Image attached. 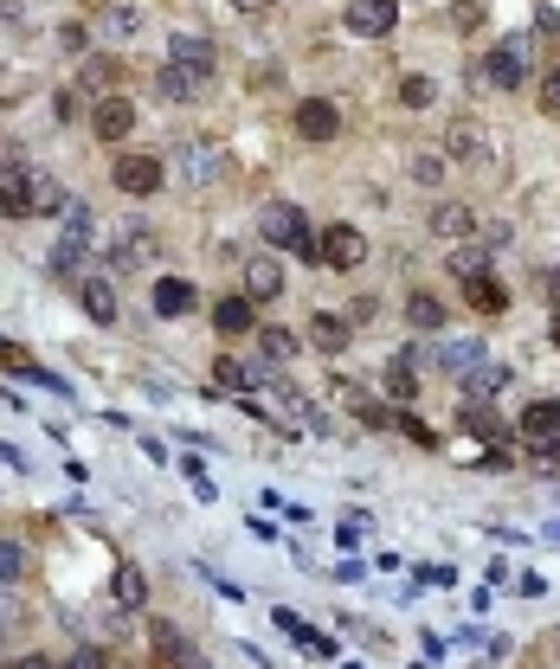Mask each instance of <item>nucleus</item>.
I'll return each instance as SVG.
<instances>
[{
  "label": "nucleus",
  "mask_w": 560,
  "mask_h": 669,
  "mask_svg": "<svg viewBox=\"0 0 560 669\" xmlns=\"http://www.w3.org/2000/svg\"><path fill=\"white\" fill-rule=\"evenodd\" d=\"M258 232H265V245H271V252H296L303 265H309V258H322V232L309 226V212H303L296 200H271L265 212H258Z\"/></svg>",
  "instance_id": "f257e3e1"
},
{
  "label": "nucleus",
  "mask_w": 560,
  "mask_h": 669,
  "mask_svg": "<svg viewBox=\"0 0 560 669\" xmlns=\"http://www.w3.org/2000/svg\"><path fill=\"white\" fill-rule=\"evenodd\" d=\"M155 252H161V239H155V226H142V219H123V226L110 232V265L117 270H148Z\"/></svg>",
  "instance_id": "f03ea898"
},
{
  "label": "nucleus",
  "mask_w": 560,
  "mask_h": 669,
  "mask_svg": "<svg viewBox=\"0 0 560 669\" xmlns=\"http://www.w3.org/2000/svg\"><path fill=\"white\" fill-rule=\"evenodd\" d=\"M110 181L130 194V200H148V194H161V181H168V168L155 161V155H117V168H110Z\"/></svg>",
  "instance_id": "7ed1b4c3"
},
{
  "label": "nucleus",
  "mask_w": 560,
  "mask_h": 669,
  "mask_svg": "<svg viewBox=\"0 0 560 669\" xmlns=\"http://www.w3.org/2000/svg\"><path fill=\"white\" fill-rule=\"evenodd\" d=\"M342 26H349L354 39H387V33L400 26V7H393V0H349Z\"/></svg>",
  "instance_id": "20e7f679"
},
{
  "label": "nucleus",
  "mask_w": 560,
  "mask_h": 669,
  "mask_svg": "<svg viewBox=\"0 0 560 669\" xmlns=\"http://www.w3.org/2000/svg\"><path fill=\"white\" fill-rule=\"evenodd\" d=\"M522 77H528V46H522V39L490 46V59H484V84H496V90H522Z\"/></svg>",
  "instance_id": "39448f33"
},
{
  "label": "nucleus",
  "mask_w": 560,
  "mask_h": 669,
  "mask_svg": "<svg viewBox=\"0 0 560 669\" xmlns=\"http://www.w3.org/2000/svg\"><path fill=\"white\" fill-rule=\"evenodd\" d=\"M130 130H136V104L130 97H97L90 104V135L97 142H130Z\"/></svg>",
  "instance_id": "423d86ee"
},
{
  "label": "nucleus",
  "mask_w": 560,
  "mask_h": 669,
  "mask_svg": "<svg viewBox=\"0 0 560 669\" xmlns=\"http://www.w3.org/2000/svg\"><path fill=\"white\" fill-rule=\"evenodd\" d=\"M296 135H303V142H336V135H342V110H336L329 97H303V104H296Z\"/></svg>",
  "instance_id": "0eeeda50"
},
{
  "label": "nucleus",
  "mask_w": 560,
  "mask_h": 669,
  "mask_svg": "<svg viewBox=\"0 0 560 669\" xmlns=\"http://www.w3.org/2000/svg\"><path fill=\"white\" fill-rule=\"evenodd\" d=\"M367 258V239L354 226H322V265L329 270H354Z\"/></svg>",
  "instance_id": "6e6552de"
},
{
  "label": "nucleus",
  "mask_w": 560,
  "mask_h": 669,
  "mask_svg": "<svg viewBox=\"0 0 560 669\" xmlns=\"http://www.w3.org/2000/svg\"><path fill=\"white\" fill-rule=\"evenodd\" d=\"M148 637H155V657H161V664H174V669H212L207 657H200V650H194V644H187L174 624H161V618L148 624Z\"/></svg>",
  "instance_id": "1a4fd4ad"
},
{
  "label": "nucleus",
  "mask_w": 560,
  "mask_h": 669,
  "mask_svg": "<svg viewBox=\"0 0 560 669\" xmlns=\"http://www.w3.org/2000/svg\"><path fill=\"white\" fill-rule=\"evenodd\" d=\"M245 296H252V303H278L283 296V270H278L271 252H252V258H245Z\"/></svg>",
  "instance_id": "9d476101"
},
{
  "label": "nucleus",
  "mask_w": 560,
  "mask_h": 669,
  "mask_svg": "<svg viewBox=\"0 0 560 669\" xmlns=\"http://www.w3.org/2000/svg\"><path fill=\"white\" fill-rule=\"evenodd\" d=\"M431 232H438L445 245H464V239H477V212L464 200H438L431 206Z\"/></svg>",
  "instance_id": "9b49d317"
},
{
  "label": "nucleus",
  "mask_w": 560,
  "mask_h": 669,
  "mask_svg": "<svg viewBox=\"0 0 560 669\" xmlns=\"http://www.w3.org/2000/svg\"><path fill=\"white\" fill-rule=\"evenodd\" d=\"M431 361H438L445 374H458V380H464L471 367H484V348H477V334H445V341L431 348Z\"/></svg>",
  "instance_id": "f8f14e48"
},
{
  "label": "nucleus",
  "mask_w": 560,
  "mask_h": 669,
  "mask_svg": "<svg viewBox=\"0 0 560 669\" xmlns=\"http://www.w3.org/2000/svg\"><path fill=\"white\" fill-rule=\"evenodd\" d=\"M155 90H161L168 104H200V90H207V77H200V71H187V65H174V59H168V65L155 71Z\"/></svg>",
  "instance_id": "ddd939ff"
},
{
  "label": "nucleus",
  "mask_w": 560,
  "mask_h": 669,
  "mask_svg": "<svg viewBox=\"0 0 560 669\" xmlns=\"http://www.w3.org/2000/svg\"><path fill=\"white\" fill-rule=\"evenodd\" d=\"M77 84L90 90V104H97V97H117V84H123V65H117L110 52H90V59L77 65Z\"/></svg>",
  "instance_id": "4468645a"
},
{
  "label": "nucleus",
  "mask_w": 560,
  "mask_h": 669,
  "mask_svg": "<svg viewBox=\"0 0 560 669\" xmlns=\"http://www.w3.org/2000/svg\"><path fill=\"white\" fill-rule=\"evenodd\" d=\"M168 59L187 65V71H200V77H212V59H219V52H212L207 33H174V39H168Z\"/></svg>",
  "instance_id": "2eb2a0df"
},
{
  "label": "nucleus",
  "mask_w": 560,
  "mask_h": 669,
  "mask_svg": "<svg viewBox=\"0 0 560 669\" xmlns=\"http://www.w3.org/2000/svg\"><path fill=\"white\" fill-rule=\"evenodd\" d=\"M309 348L316 354H349V334H354V323L349 316H309Z\"/></svg>",
  "instance_id": "dca6fc26"
},
{
  "label": "nucleus",
  "mask_w": 560,
  "mask_h": 669,
  "mask_svg": "<svg viewBox=\"0 0 560 669\" xmlns=\"http://www.w3.org/2000/svg\"><path fill=\"white\" fill-rule=\"evenodd\" d=\"M174 161H181V174H187L194 187L212 181V174L226 168V161H219V142H181V155H174Z\"/></svg>",
  "instance_id": "f3484780"
},
{
  "label": "nucleus",
  "mask_w": 560,
  "mask_h": 669,
  "mask_svg": "<svg viewBox=\"0 0 560 669\" xmlns=\"http://www.w3.org/2000/svg\"><path fill=\"white\" fill-rule=\"evenodd\" d=\"M252 309H258V303H252L245 290H239V296H219V303H212V329L219 334H258L252 329Z\"/></svg>",
  "instance_id": "a211bd4d"
},
{
  "label": "nucleus",
  "mask_w": 560,
  "mask_h": 669,
  "mask_svg": "<svg viewBox=\"0 0 560 669\" xmlns=\"http://www.w3.org/2000/svg\"><path fill=\"white\" fill-rule=\"evenodd\" d=\"M515 431L522 438H560V400H535V405H522V418H515Z\"/></svg>",
  "instance_id": "6ab92c4d"
},
{
  "label": "nucleus",
  "mask_w": 560,
  "mask_h": 669,
  "mask_svg": "<svg viewBox=\"0 0 560 669\" xmlns=\"http://www.w3.org/2000/svg\"><path fill=\"white\" fill-rule=\"evenodd\" d=\"M464 303H471L477 316H502V309H509V290L484 270V277H464Z\"/></svg>",
  "instance_id": "aec40b11"
},
{
  "label": "nucleus",
  "mask_w": 560,
  "mask_h": 669,
  "mask_svg": "<svg viewBox=\"0 0 560 669\" xmlns=\"http://www.w3.org/2000/svg\"><path fill=\"white\" fill-rule=\"evenodd\" d=\"M0 212H7V219H33V212H39L33 174H0Z\"/></svg>",
  "instance_id": "412c9836"
},
{
  "label": "nucleus",
  "mask_w": 560,
  "mask_h": 669,
  "mask_svg": "<svg viewBox=\"0 0 560 669\" xmlns=\"http://www.w3.org/2000/svg\"><path fill=\"white\" fill-rule=\"evenodd\" d=\"M194 303H200V296H194L187 277H161V283H155V316H187Z\"/></svg>",
  "instance_id": "4be33fe9"
},
{
  "label": "nucleus",
  "mask_w": 560,
  "mask_h": 669,
  "mask_svg": "<svg viewBox=\"0 0 560 669\" xmlns=\"http://www.w3.org/2000/svg\"><path fill=\"white\" fill-rule=\"evenodd\" d=\"M77 303H84V316H97V323H117V290H110L97 270L77 283Z\"/></svg>",
  "instance_id": "5701e85b"
},
{
  "label": "nucleus",
  "mask_w": 560,
  "mask_h": 669,
  "mask_svg": "<svg viewBox=\"0 0 560 669\" xmlns=\"http://www.w3.org/2000/svg\"><path fill=\"white\" fill-rule=\"evenodd\" d=\"M406 323H413V329H425V334H438L445 323H451V309H445L431 290H413V296H406Z\"/></svg>",
  "instance_id": "b1692460"
},
{
  "label": "nucleus",
  "mask_w": 560,
  "mask_h": 669,
  "mask_svg": "<svg viewBox=\"0 0 560 669\" xmlns=\"http://www.w3.org/2000/svg\"><path fill=\"white\" fill-rule=\"evenodd\" d=\"M458 387H464V400H471V405H490L496 393L509 387V367H471V374H464Z\"/></svg>",
  "instance_id": "393cba45"
},
{
  "label": "nucleus",
  "mask_w": 560,
  "mask_h": 669,
  "mask_svg": "<svg viewBox=\"0 0 560 669\" xmlns=\"http://www.w3.org/2000/svg\"><path fill=\"white\" fill-rule=\"evenodd\" d=\"M445 155H458V161H490V148H484L477 123H458V130L445 135Z\"/></svg>",
  "instance_id": "a878e982"
},
{
  "label": "nucleus",
  "mask_w": 560,
  "mask_h": 669,
  "mask_svg": "<svg viewBox=\"0 0 560 669\" xmlns=\"http://www.w3.org/2000/svg\"><path fill=\"white\" fill-rule=\"evenodd\" d=\"M349 405H354L361 425H374V431H400V412H387L380 400H367V393H354V387H349Z\"/></svg>",
  "instance_id": "bb28decb"
},
{
  "label": "nucleus",
  "mask_w": 560,
  "mask_h": 669,
  "mask_svg": "<svg viewBox=\"0 0 560 669\" xmlns=\"http://www.w3.org/2000/svg\"><path fill=\"white\" fill-rule=\"evenodd\" d=\"M387 393H393L400 405L419 400V380H413V361H406V354H393V361H387Z\"/></svg>",
  "instance_id": "cd10ccee"
},
{
  "label": "nucleus",
  "mask_w": 560,
  "mask_h": 669,
  "mask_svg": "<svg viewBox=\"0 0 560 669\" xmlns=\"http://www.w3.org/2000/svg\"><path fill=\"white\" fill-rule=\"evenodd\" d=\"M110 593H117V605H142L148 599V580H142V567H117V580H110Z\"/></svg>",
  "instance_id": "c85d7f7f"
},
{
  "label": "nucleus",
  "mask_w": 560,
  "mask_h": 669,
  "mask_svg": "<svg viewBox=\"0 0 560 669\" xmlns=\"http://www.w3.org/2000/svg\"><path fill=\"white\" fill-rule=\"evenodd\" d=\"M484 245L477 239H464V245H451V277H484Z\"/></svg>",
  "instance_id": "c756f323"
},
{
  "label": "nucleus",
  "mask_w": 560,
  "mask_h": 669,
  "mask_svg": "<svg viewBox=\"0 0 560 669\" xmlns=\"http://www.w3.org/2000/svg\"><path fill=\"white\" fill-rule=\"evenodd\" d=\"M431 97H438V84H431V77H419V71H406V77H400V104H406V110H425Z\"/></svg>",
  "instance_id": "7c9ffc66"
},
{
  "label": "nucleus",
  "mask_w": 560,
  "mask_h": 669,
  "mask_svg": "<svg viewBox=\"0 0 560 669\" xmlns=\"http://www.w3.org/2000/svg\"><path fill=\"white\" fill-rule=\"evenodd\" d=\"M20 580H26V547L0 540V586H20Z\"/></svg>",
  "instance_id": "2f4dec72"
},
{
  "label": "nucleus",
  "mask_w": 560,
  "mask_h": 669,
  "mask_svg": "<svg viewBox=\"0 0 560 669\" xmlns=\"http://www.w3.org/2000/svg\"><path fill=\"white\" fill-rule=\"evenodd\" d=\"M212 387L239 393V387H245V361H239V354H219V361H212Z\"/></svg>",
  "instance_id": "473e14b6"
},
{
  "label": "nucleus",
  "mask_w": 560,
  "mask_h": 669,
  "mask_svg": "<svg viewBox=\"0 0 560 669\" xmlns=\"http://www.w3.org/2000/svg\"><path fill=\"white\" fill-rule=\"evenodd\" d=\"M290 637H296L309 657H336V637H329V631H316V624H303V618H296V631H290Z\"/></svg>",
  "instance_id": "72a5a7b5"
},
{
  "label": "nucleus",
  "mask_w": 560,
  "mask_h": 669,
  "mask_svg": "<svg viewBox=\"0 0 560 669\" xmlns=\"http://www.w3.org/2000/svg\"><path fill=\"white\" fill-rule=\"evenodd\" d=\"M258 348H265V361H290V354H296V334L290 329H258Z\"/></svg>",
  "instance_id": "f704fd0d"
},
{
  "label": "nucleus",
  "mask_w": 560,
  "mask_h": 669,
  "mask_svg": "<svg viewBox=\"0 0 560 669\" xmlns=\"http://www.w3.org/2000/svg\"><path fill=\"white\" fill-rule=\"evenodd\" d=\"M33 200H39V212H59V206H65V187H59L52 174H33Z\"/></svg>",
  "instance_id": "c9c22d12"
},
{
  "label": "nucleus",
  "mask_w": 560,
  "mask_h": 669,
  "mask_svg": "<svg viewBox=\"0 0 560 669\" xmlns=\"http://www.w3.org/2000/svg\"><path fill=\"white\" fill-rule=\"evenodd\" d=\"M413 181H419V187H438V181H445V155H413Z\"/></svg>",
  "instance_id": "e433bc0d"
},
{
  "label": "nucleus",
  "mask_w": 560,
  "mask_h": 669,
  "mask_svg": "<svg viewBox=\"0 0 560 669\" xmlns=\"http://www.w3.org/2000/svg\"><path fill=\"white\" fill-rule=\"evenodd\" d=\"M400 431H406V438H413L419 451H438V431H431V425H419L413 412H400Z\"/></svg>",
  "instance_id": "4c0bfd02"
},
{
  "label": "nucleus",
  "mask_w": 560,
  "mask_h": 669,
  "mask_svg": "<svg viewBox=\"0 0 560 669\" xmlns=\"http://www.w3.org/2000/svg\"><path fill=\"white\" fill-rule=\"evenodd\" d=\"M477 20H484L477 0H458V7H451V26H458V33H477Z\"/></svg>",
  "instance_id": "58836bf2"
},
{
  "label": "nucleus",
  "mask_w": 560,
  "mask_h": 669,
  "mask_svg": "<svg viewBox=\"0 0 560 669\" xmlns=\"http://www.w3.org/2000/svg\"><path fill=\"white\" fill-rule=\"evenodd\" d=\"M541 110H548V117H560V65L541 77Z\"/></svg>",
  "instance_id": "ea45409f"
},
{
  "label": "nucleus",
  "mask_w": 560,
  "mask_h": 669,
  "mask_svg": "<svg viewBox=\"0 0 560 669\" xmlns=\"http://www.w3.org/2000/svg\"><path fill=\"white\" fill-rule=\"evenodd\" d=\"M367 528H374V522H367V515H349V522H342V528H336V540H342V547H354V540H367Z\"/></svg>",
  "instance_id": "a19ab883"
},
{
  "label": "nucleus",
  "mask_w": 560,
  "mask_h": 669,
  "mask_svg": "<svg viewBox=\"0 0 560 669\" xmlns=\"http://www.w3.org/2000/svg\"><path fill=\"white\" fill-rule=\"evenodd\" d=\"M65 669H110V664H104V650H90V644H84V650H77Z\"/></svg>",
  "instance_id": "79ce46f5"
},
{
  "label": "nucleus",
  "mask_w": 560,
  "mask_h": 669,
  "mask_svg": "<svg viewBox=\"0 0 560 669\" xmlns=\"http://www.w3.org/2000/svg\"><path fill=\"white\" fill-rule=\"evenodd\" d=\"M7 669H52V664H46V657L33 650V657H13V664H7Z\"/></svg>",
  "instance_id": "37998d69"
},
{
  "label": "nucleus",
  "mask_w": 560,
  "mask_h": 669,
  "mask_svg": "<svg viewBox=\"0 0 560 669\" xmlns=\"http://www.w3.org/2000/svg\"><path fill=\"white\" fill-rule=\"evenodd\" d=\"M541 644H548V650H541V657H548V664H560V631H548V637H541Z\"/></svg>",
  "instance_id": "c03bdc74"
},
{
  "label": "nucleus",
  "mask_w": 560,
  "mask_h": 669,
  "mask_svg": "<svg viewBox=\"0 0 560 669\" xmlns=\"http://www.w3.org/2000/svg\"><path fill=\"white\" fill-rule=\"evenodd\" d=\"M0 20H20V0H0Z\"/></svg>",
  "instance_id": "a18cd8bd"
},
{
  "label": "nucleus",
  "mask_w": 560,
  "mask_h": 669,
  "mask_svg": "<svg viewBox=\"0 0 560 669\" xmlns=\"http://www.w3.org/2000/svg\"><path fill=\"white\" fill-rule=\"evenodd\" d=\"M265 7H271V0H239V13H265Z\"/></svg>",
  "instance_id": "49530a36"
},
{
  "label": "nucleus",
  "mask_w": 560,
  "mask_h": 669,
  "mask_svg": "<svg viewBox=\"0 0 560 669\" xmlns=\"http://www.w3.org/2000/svg\"><path fill=\"white\" fill-rule=\"evenodd\" d=\"M548 334H555V348H560V303H555V323H548Z\"/></svg>",
  "instance_id": "de8ad7c7"
},
{
  "label": "nucleus",
  "mask_w": 560,
  "mask_h": 669,
  "mask_svg": "<svg viewBox=\"0 0 560 669\" xmlns=\"http://www.w3.org/2000/svg\"><path fill=\"white\" fill-rule=\"evenodd\" d=\"M7 618H13V605H7V599H0V624H7Z\"/></svg>",
  "instance_id": "09e8293b"
},
{
  "label": "nucleus",
  "mask_w": 560,
  "mask_h": 669,
  "mask_svg": "<svg viewBox=\"0 0 560 669\" xmlns=\"http://www.w3.org/2000/svg\"><path fill=\"white\" fill-rule=\"evenodd\" d=\"M555 303H560V277H555Z\"/></svg>",
  "instance_id": "8fccbe9b"
}]
</instances>
